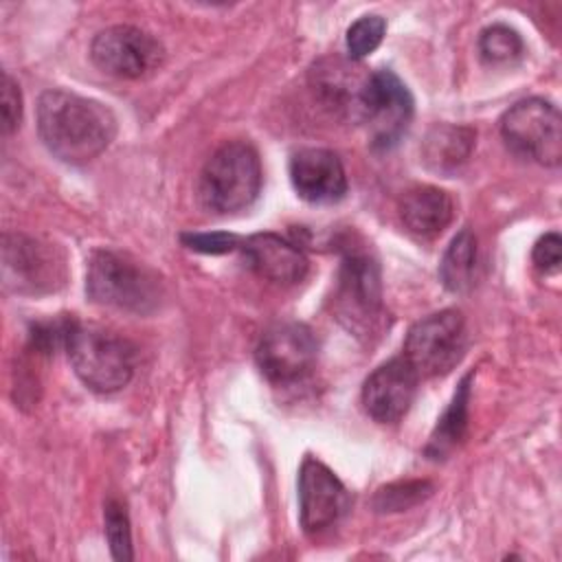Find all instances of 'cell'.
Returning <instances> with one entry per match:
<instances>
[{
	"instance_id": "1",
	"label": "cell",
	"mask_w": 562,
	"mask_h": 562,
	"mask_svg": "<svg viewBox=\"0 0 562 562\" xmlns=\"http://www.w3.org/2000/svg\"><path fill=\"white\" fill-rule=\"evenodd\" d=\"M37 134L46 149L64 162L97 158L116 134L110 108L66 90H46L37 101Z\"/></svg>"
},
{
	"instance_id": "2",
	"label": "cell",
	"mask_w": 562,
	"mask_h": 562,
	"mask_svg": "<svg viewBox=\"0 0 562 562\" xmlns=\"http://www.w3.org/2000/svg\"><path fill=\"white\" fill-rule=\"evenodd\" d=\"M64 349L79 380L97 393H114L132 380L134 347L110 329L70 321Z\"/></svg>"
},
{
	"instance_id": "3",
	"label": "cell",
	"mask_w": 562,
	"mask_h": 562,
	"mask_svg": "<svg viewBox=\"0 0 562 562\" xmlns=\"http://www.w3.org/2000/svg\"><path fill=\"white\" fill-rule=\"evenodd\" d=\"M261 189V162L246 140H228L213 151L200 173V198L215 213L250 206Z\"/></svg>"
},
{
	"instance_id": "4",
	"label": "cell",
	"mask_w": 562,
	"mask_h": 562,
	"mask_svg": "<svg viewBox=\"0 0 562 562\" xmlns=\"http://www.w3.org/2000/svg\"><path fill=\"white\" fill-rule=\"evenodd\" d=\"M86 294L99 305L147 314L160 301V283L145 266L112 250H97L88 261Z\"/></svg>"
},
{
	"instance_id": "5",
	"label": "cell",
	"mask_w": 562,
	"mask_h": 562,
	"mask_svg": "<svg viewBox=\"0 0 562 562\" xmlns=\"http://www.w3.org/2000/svg\"><path fill=\"white\" fill-rule=\"evenodd\" d=\"M468 349V329L459 310H441L417 321L406 338L402 358L422 378L452 371Z\"/></svg>"
},
{
	"instance_id": "6",
	"label": "cell",
	"mask_w": 562,
	"mask_h": 562,
	"mask_svg": "<svg viewBox=\"0 0 562 562\" xmlns=\"http://www.w3.org/2000/svg\"><path fill=\"white\" fill-rule=\"evenodd\" d=\"M501 136L507 147L544 167H558L562 158V119L558 108L540 97L514 103L501 119Z\"/></svg>"
},
{
	"instance_id": "7",
	"label": "cell",
	"mask_w": 562,
	"mask_h": 562,
	"mask_svg": "<svg viewBox=\"0 0 562 562\" xmlns=\"http://www.w3.org/2000/svg\"><path fill=\"white\" fill-rule=\"evenodd\" d=\"M2 279L20 294L55 292L66 283V259L55 244L7 233L2 239Z\"/></svg>"
},
{
	"instance_id": "8",
	"label": "cell",
	"mask_w": 562,
	"mask_h": 562,
	"mask_svg": "<svg viewBox=\"0 0 562 562\" xmlns=\"http://www.w3.org/2000/svg\"><path fill=\"white\" fill-rule=\"evenodd\" d=\"M338 321L356 336H371L382 325V281L369 255L345 257L334 294Z\"/></svg>"
},
{
	"instance_id": "9",
	"label": "cell",
	"mask_w": 562,
	"mask_h": 562,
	"mask_svg": "<svg viewBox=\"0 0 562 562\" xmlns=\"http://www.w3.org/2000/svg\"><path fill=\"white\" fill-rule=\"evenodd\" d=\"M90 57L97 68L112 77L143 79L160 68L165 50L147 31L130 24H116L94 35Z\"/></svg>"
},
{
	"instance_id": "10",
	"label": "cell",
	"mask_w": 562,
	"mask_h": 562,
	"mask_svg": "<svg viewBox=\"0 0 562 562\" xmlns=\"http://www.w3.org/2000/svg\"><path fill=\"white\" fill-rule=\"evenodd\" d=\"M413 119V97L389 68L371 72L360 123L369 130L373 149H391L406 134Z\"/></svg>"
},
{
	"instance_id": "11",
	"label": "cell",
	"mask_w": 562,
	"mask_h": 562,
	"mask_svg": "<svg viewBox=\"0 0 562 562\" xmlns=\"http://www.w3.org/2000/svg\"><path fill=\"white\" fill-rule=\"evenodd\" d=\"M318 356V342L303 323L268 327L255 349L257 367L272 384H292L305 378Z\"/></svg>"
},
{
	"instance_id": "12",
	"label": "cell",
	"mask_w": 562,
	"mask_h": 562,
	"mask_svg": "<svg viewBox=\"0 0 562 562\" xmlns=\"http://www.w3.org/2000/svg\"><path fill=\"white\" fill-rule=\"evenodd\" d=\"M349 509V494L340 479L318 459L307 457L299 472V514L307 533L338 522Z\"/></svg>"
},
{
	"instance_id": "13",
	"label": "cell",
	"mask_w": 562,
	"mask_h": 562,
	"mask_svg": "<svg viewBox=\"0 0 562 562\" xmlns=\"http://www.w3.org/2000/svg\"><path fill=\"white\" fill-rule=\"evenodd\" d=\"M419 375L400 356L373 369L362 384L364 411L380 424H393L406 415L417 393Z\"/></svg>"
},
{
	"instance_id": "14",
	"label": "cell",
	"mask_w": 562,
	"mask_h": 562,
	"mask_svg": "<svg viewBox=\"0 0 562 562\" xmlns=\"http://www.w3.org/2000/svg\"><path fill=\"white\" fill-rule=\"evenodd\" d=\"M290 180L294 191L312 204H331L347 193L340 158L323 147L299 149L290 158Z\"/></svg>"
},
{
	"instance_id": "15",
	"label": "cell",
	"mask_w": 562,
	"mask_h": 562,
	"mask_svg": "<svg viewBox=\"0 0 562 562\" xmlns=\"http://www.w3.org/2000/svg\"><path fill=\"white\" fill-rule=\"evenodd\" d=\"M310 79L323 103L340 114L351 116L353 121L362 119L364 92L371 72H367L358 61L342 57L321 59L314 64Z\"/></svg>"
},
{
	"instance_id": "16",
	"label": "cell",
	"mask_w": 562,
	"mask_h": 562,
	"mask_svg": "<svg viewBox=\"0 0 562 562\" xmlns=\"http://www.w3.org/2000/svg\"><path fill=\"white\" fill-rule=\"evenodd\" d=\"M241 252L246 263L272 283L292 285L307 274V257L292 241L274 233H257L241 241Z\"/></svg>"
},
{
	"instance_id": "17",
	"label": "cell",
	"mask_w": 562,
	"mask_h": 562,
	"mask_svg": "<svg viewBox=\"0 0 562 562\" xmlns=\"http://www.w3.org/2000/svg\"><path fill=\"white\" fill-rule=\"evenodd\" d=\"M397 211L408 233L417 237H435L450 224L454 204L446 191L419 184L402 193Z\"/></svg>"
},
{
	"instance_id": "18",
	"label": "cell",
	"mask_w": 562,
	"mask_h": 562,
	"mask_svg": "<svg viewBox=\"0 0 562 562\" xmlns=\"http://www.w3.org/2000/svg\"><path fill=\"white\" fill-rule=\"evenodd\" d=\"M476 134L470 127L437 125L424 143V160L437 171L457 169L472 151Z\"/></svg>"
},
{
	"instance_id": "19",
	"label": "cell",
	"mask_w": 562,
	"mask_h": 562,
	"mask_svg": "<svg viewBox=\"0 0 562 562\" xmlns=\"http://www.w3.org/2000/svg\"><path fill=\"white\" fill-rule=\"evenodd\" d=\"M470 382H472V373H468L450 406L446 408L443 417L437 422V428L430 435V441L426 446V454L430 459H443L448 452H452L457 448V443L463 439L465 428H468V402H470Z\"/></svg>"
},
{
	"instance_id": "20",
	"label": "cell",
	"mask_w": 562,
	"mask_h": 562,
	"mask_svg": "<svg viewBox=\"0 0 562 562\" xmlns=\"http://www.w3.org/2000/svg\"><path fill=\"white\" fill-rule=\"evenodd\" d=\"M474 268H476V237L470 228H463L457 233L446 248L441 263H439V277L441 283L450 292H465L474 283Z\"/></svg>"
},
{
	"instance_id": "21",
	"label": "cell",
	"mask_w": 562,
	"mask_h": 562,
	"mask_svg": "<svg viewBox=\"0 0 562 562\" xmlns=\"http://www.w3.org/2000/svg\"><path fill=\"white\" fill-rule=\"evenodd\" d=\"M432 494L430 481H402L391 483L386 487H380L373 496V509L375 512H404L422 501H426Z\"/></svg>"
},
{
	"instance_id": "22",
	"label": "cell",
	"mask_w": 562,
	"mask_h": 562,
	"mask_svg": "<svg viewBox=\"0 0 562 562\" xmlns=\"http://www.w3.org/2000/svg\"><path fill=\"white\" fill-rule=\"evenodd\" d=\"M479 50L481 57L490 64H507L520 57L522 40L514 29L505 24H494L481 33Z\"/></svg>"
},
{
	"instance_id": "23",
	"label": "cell",
	"mask_w": 562,
	"mask_h": 562,
	"mask_svg": "<svg viewBox=\"0 0 562 562\" xmlns=\"http://www.w3.org/2000/svg\"><path fill=\"white\" fill-rule=\"evenodd\" d=\"M384 31H386V22L384 18L380 15H362L358 18L349 31H347V53H349V59L353 61H360L362 57L371 55L382 37H384Z\"/></svg>"
},
{
	"instance_id": "24",
	"label": "cell",
	"mask_w": 562,
	"mask_h": 562,
	"mask_svg": "<svg viewBox=\"0 0 562 562\" xmlns=\"http://www.w3.org/2000/svg\"><path fill=\"white\" fill-rule=\"evenodd\" d=\"M103 520H105V538L110 544V551L116 560H132V531H130V518L125 507L110 498L103 509Z\"/></svg>"
},
{
	"instance_id": "25",
	"label": "cell",
	"mask_w": 562,
	"mask_h": 562,
	"mask_svg": "<svg viewBox=\"0 0 562 562\" xmlns=\"http://www.w3.org/2000/svg\"><path fill=\"white\" fill-rule=\"evenodd\" d=\"M180 239L187 248L206 255H222L241 246V239L231 233H184Z\"/></svg>"
},
{
	"instance_id": "26",
	"label": "cell",
	"mask_w": 562,
	"mask_h": 562,
	"mask_svg": "<svg viewBox=\"0 0 562 562\" xmlns=\"http://www.w3.org/2000/svg\"><path fill=\"white\" fill-rule=\"evenodd\" d=\"M0 101H2V130L4 134H11L22 119V94L18 83L7 72L2 75Z\"/></svg>"
},
{
	"instance_id": "27",
	"label": "cell",
	"mask_w": 562,
	"mask_h": 562,
	"mask_svg": "<svg viewBox=\"0 0 562 562\" xmlns=\"http://www.w3.org/2000/svg\"><path fill=\"white\" fill-rule=\"evenodd\" d=\"M560 246H562V241H560L558 233H547L544 237H540L531 252L533 266L544 274L558 272L560 270Z\"/></svg>"
}]
</instances>
